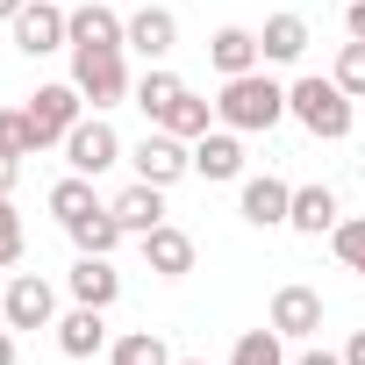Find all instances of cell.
I'll list each match as a JSON object with an SVG mask.
<instances>
[{
	"label": "cell",
	"instance_id": "6da1fadb",
	"mask_svg": "<svg viewBox=\"0 0 365 365\" xmlns=\"http://www.w3.org/2000/svg\"><path fill=\"white\" fill-rule=\"evenodd\" d=\"M279 115H287V86H279V79H265V72L222 79V101H215V122H222V129L258 136V129H272Z\"/></svg>",
	"mask_w": 365,
	"mask_h": 365
},
{
	"label": "cell",
	"instance_id": "7a4b0ae2",
	"mask_svg": "<svg viewBox=\"0 0 365 365\" xmlns=\"http://www.w3.org/2000/svg\"><path fill=\"white\" fill-rule=\"evenodd\" d=\"M287 115H294L308 136H322V143H344V136H351V115H358V101H351L336 79H294V86H287Z\"/></svg>",
	"mask_w": 365,
	"mask_h": 365
},
{
	"label": "cell",
	"instance_id": "3957f363",
	"mask_svg": "<svg viewBox=\"0 0 365 365\" xmlns=\"http://www.w3.org/2000/svg\"><path fill=\"white\" fill-rule=\"evenodd\" d=\"M72 86H79L93 108L129 101V93H136V79H129V51H122V43H72Z\"/></svg>",
	"mask_w": 365,
	"mask_h": 365
},
{
	"label": "cell",
	"instance_id": "277c9868",
	"mask_svg": "<svg viewBox=\"0 0 365 365\" xmlns=\"http://www.w3.org/2000/svg\"><path fill=\"white\" fill-rule=\"evenodd\" d=\"M79 108H86V93H79L72 79H65V86H36V93H29V108H22V115H29L36 150H43V143H65V136L79 129Z\"/></svg>",
	"mask_w": 365,
	"mask_h": 365
},
{
	"label": "cell",
	"instance_id": "5b68a950",
	"mask_svg": "<svg viewBox=\"0 0 365 365\" xmlns=\"http://www.w3.org/2000/svg\"><path fill=\"white\" fill-rule=\"evenodd\" d=\"M8 29H15V51H29V58H51V51L72 43V15L58 8V0H29Z\"/></svg>",
	"mask_w": 365,
	"mask_h": 365
},
{
	"label": "cell",
	"instance_id": "8992f818",
	"mask_svg": "<svg viewBox=\"0 0 365 365\" xmlns=\"http://www.w3.org/2000/svg\"><path fill=\"white\" fill-rule=\"evenodd\" d=\"M129 165H136V179H150V187H172V179H187V172H194V150H187V136L150 129V136L129 150Z\"/></svg>",
	"mask_w": 365,
	"mask_h": 365
},
{
	"label": "cell",
	"instance_id": "52a82bcc",
	"mask_svg": "<svg viewBox=\"0 0 365 365\" xmlns=\"http://www.w3.org/2000/svg\"><path fill=\"white\" fill-rule=\"evenodd\" d=\"M51 315H58V294H51V279H36V272H15V279H8V301H0V322H8V329H51Z\"/></svg>",
	"mask_w": 365,
	"mask_h": 365
},
{
	"label": "cell",
	"instance_id": "ba28073f",
	"mask_svg": "<svg viewBox=\"0 0 365 365\" xmlns=\"http://www.w3.org/2000/svg\"><path fill=\"white\" fill-rule=\"evenodd\" d=\"M115 158H122V136H115L101 115H79V129L65 136V165H72V172H86V179H101Z\"/></svg>",
	"mask_w": 365,
	"mask_h": 365
},
{
	"label": "cell",
	"instance_id": "9c48e42d",
	"mask_svg": "<svg viewBox=\"0 0 365 365\" xmlns=\"http://www.w3.org/2000/svg\"><path fill=\"white\" fill-rule=\"evenodd\" d=\"M172 43H179V15H172V8H136V15H129V51H136V58L165 65Z\"/></svg>",
	"mask_w": 365,
	"mask_h": 365
},
{
	"label": "cell",
	"instance_id": "30bf717a",
	"mask_svg": "<svg viewBox=\"0 0 365 365\" xmlns=\"http://www.w3.org/2000/svg\"><path fill=\"white\" fill-rule=\"evenodd\" d=\"M65 287H72V301H86V308H115V301H122V272H115L108 258H93V251H79V265L65 272Z\"/></svg>",
	"mask_w": 365,
	"mask_h": 365
},
{
	"label": "cell",
	"instance_id": "8fae6325",
	"mask_svg": "<svg viewBox=\"0 0 365 365\" xmlns=\"http://www.w3.org/2000/svg\"><path fill=\"white\" fill-rule=\"evenodd\" d=\"M143 265H150L158 279H187V272H194V237L172 230V222H158V230L143 237Z\"/></svg>",
	"mask_w": 365,
	"mask_h": 365
},
{
	"label": "cell",
	"instance_id": "7c38bea8",
	"mask_svg": "<svg viewBox=\"0 0 365 365\" xmlns=\"http://www.w3.org/2000/svg\"><path fill=\"white\" fill-rule=\"evenodd\" d=\"M108 208H115V222H122L129 237H150V230L165 222V187H150V179H136V187H122V194H115Z\"/></svg>",
	"mask_w": 365,
	"mask_h": 365
},
{
	"label": "cell",
	"instance_id": "4fadbf2b",
	"mask_svg": "<svg viewBox=\"0 0 365 365\" xmlns=\"http://www.w3.org/2000/svg\"><path fill=\"white\" fill-rule=\"evenodd\" d=\"M208 65H215L222 79H237V72H258V65H265V51H258V29H237V22H230V29H215V36H208Z\"/></svg>",
	"mask_w": 365,
	"mask_h": 365
},
{
	"label": "cell",
	"instance_id": "5bb4252c",
	"mask_svg": "<svg viewBox=\"0 0 365 365\" xmlns=\"http://www.w3.org/2000/svg\"><path fill=\"white\" fill-rule=\"evenodd\" d=\"M272 329L279 336H315L322 329V294L315 287H279L272 294Z\"/></svg>",
	"mask_w": 365,
	"mask_h": 365
},
{
	"label": "cell",
	"instance_id": "9a60e30c",
	"mask_svg": "<svg viewBox=\"0 0 365 365\" xmlns=\"http://www.w3.org/2000/svg\"><path fill=\"white\" fill-rule=\"evenodd\" d=\"M287 208H294V187H287V179H244V222L251 230H279L287 222Z\"/></svg>",
	"mask_w": 365,
	"mask_h": 365
},
{
	"label": "cell",
	"instance_id": "2e32d148",
	"mask_svg": "<svg viewBox=\"0 0 365 365\" xmlns=\"http://www.w3.org/2000/svg\"><path fill=\"white\" fill-rule=\"evenodd\" d=\"M194 172H201V179H244V143H237V129L194 136Z\"/></svg>",
	"mask_w": 365,
	"mask_h": 365
},
{
	"label": "cell",
	"instance_id": "e0dca14e",
	"mask_svg": "<svg viewBox=\"0 0 365 365\" xmlns=\"http://www.w3.org/2000/svg\"><path fill=\"white\" fill-rule=\"evenodd\" d=\"M58 351L65 358H93V351H108V308H72L65 322H58Z\"/></svg>",
	"mask_w": 365,
	"mask_h": 365
},
{
	"label": "cell",
	"instance_id": "ac0fdd59",
	"mask_svg": "<svg viewBox=\"0 0 365 365\" xmlns=\"http://www.w3.org/2000/svg\"><path fill=\"white\" fill-rule=\"evenodd\" d=\"M336 222H344V208H336V194H329V187H294L287 230H301V237H322V230H336Z\"/></svg>",
	"mask_w": 365,
	"mask_h": 365
},
{
	"label": "cell",
	"instance_id": "d6986e66",
	"mask_svg": "<svg viewBox=\"0 0 365 365\" xmlns=\"http://www.w3.org/2000/svg\"><path fill=\"white\" fill-rule=\"evenodd\" d=\"M179 93H187V79H179V72H165V65H150V72L136 79V108H143L150 122H165V115L179 108Z\"/></svg>",
	"mask_w": 365,
	"mask_h": 365
},
{
	"label": "cell",
	"instance_id": "ffe728a7",
	"mask_svg": "<svg viewBox=\"0 0 365 365\" xmlns=\"http://www.w3.org/2000/svg\"><path fill=\"white\" fill-rule=\"evenodd\" d=\"M72 43H122L129 51V22L115 8H101V0L93 8H72Z\"/></svg>",
	"mask_w": 365,
	"mask_h": 365
},
{
	"label": "cell",
	"instance_id": "44dd1931",
	"mask_svg": "<svg viewBox=\"0 0 365 365\" xmlns=\"http://www.w3.org/2000/svg\"><path fill=\"white\" fill-rule=\"evenodd\" d=\"M258 51H265L272 65H294V58L308 51V22H301V15H272V22L258 29Z\"/></svg>",
	"mask_w": 365,
	"mask_h": 365
},
{
	"label": "cell",
	"instance_id": "7402d4cb",
	"mask_svg": "<svg viewBox=\"0 0 365 365\" xmlns=\"http://www.w3.org/2000/svg\"><path fill=\"white\" fill-rule=\"evenodd\" d=\"M108 365H179V358L165 351V336H158V329H129V336H115V344H108Z\"/></svg>",
	"mask_w": 365,
	"mask_h": 365
},
{
	"label": "cell",
	"instance_id": "603a6c76",
	"mask_svg": "<svg viewBox=\"0 0 365 365\" xmlns=\"http://www.w3.org/2000/svg\"><path fill=\"white\" fill-rule=\"evenodd\" d=\"M93 208H108V201H93V179L86 172H72V179H58V187H51V215L72 230L79 215H93Z\"/></svg>",
	"mask_w": 365,
	"mask_h": 365
},
{
	"label": "cell",
	"instance_id": "cb8c5ba5",
	"mask_svg": "<svg viewBox=\"0 0 365 365\" xmlns=\"http://www.w3.org/2000/svg\"><path fill=\"white\" fill-rule=\"evenodd\" d=\"M122 237H129V230L115 222V208H93V215H79V222H72V244H79V251H93V258H108Z\"/></svg>",
	"mask_w": 365,
	"mask_h": 365
},
{
	"label": "cell",
	"instance_id": "d4e9b609",
	"mask_svg": "<svg viewBox=\"0 0 365 365\" xmlns=\"http://www.w3.org/2000/svg\"><path fill=\"white\" fill-rule=\"evenodd\" d=\"M230 365H287L279 329H272V322H265V329H244V336H237V351H230Z\"/></svg>",
	"mask_w": 365,
	"mask_h": 365
},
{
	"label": "cell",
	"instance_id": "484cf974",
	"mask_svg": "<svg viewBox=\"0 0 365 365\" xmlns=\"http://www.w3.org/2000/svg\"><path fill=\"white\" fill-rule=\"evenodd\" d=\"M208 115H215V101H194V93H179V108H172L158 129H172V136H187V143H194V136H208Z\"/></svg>",
	"mask_w": 365,
	"mask_h": 365
},
{
	"label": "cell",
	"instance_id": "4316f807",
	"mask_svg": "<svg viewBox=\"0 0 365 365\" xmlns=\"http://www.w3.org/2000/svg\"><path fill=\"white\" fill-rule=\"evenodd\" d=\"M22 244H29V230H22V215H15V201L0 194V272H8V265H22Z\"/></svg>",
	"mask_w": 365,
	"mask_h": 365
},
{
	"label": "cell",
	"instance_id": "83f0119b",
	"mask_svg": "<svg viewBox=\"0 0 365 365\" xmlns=\"http://www.w3.org/2000/svg\"><path fill=\"white\" fill-rule=\"evenodd\" d=\"M329 79H336V86H344L351 101H365V43H358V36H351V43L336 51V72H329Z\"/></svg>",
	"mask_w": 365,
	"mask_h": 365
},
{
	"label": "cell",
	"instance_id": "f1b7e54d",
	"mask_svg": "<svg viewBox=\"0 0 365 365\" xmlns=\"http://www.w3.org/2000/svg\"><path fill=\"white\" fill-rule=\"evenodd\" d=\"M0 150L36 158V136H29V115H22V108H0Z\"/></svg>",
	"mask_w": 365,
	"mask_h": 365
},
{
	"label": "cell",
	"instance_id": "f546056e",
	"mask_svg": "<svg viewBox=\"0 0 365 365\" xmlns=\"http://www.w3.org/2000/svg\"><path fill=\"white\" fill-rule=\"evenodd\" d=\"M329 244H336V258H344L351 272H365V222H336Z\"/></svg>",
	"mask_w": 365,
	"mask_h": 365
},
{
	"label": "cell",
	"instance_id": "4dcf8cb0",
	"mask_svg": "<svg viewBox=\"0 0 365 365\" xmlns=\"http://www.w3.org/2000/svg\"><path fill=\"white\" fill-rule=\"evenodd\" d=\"M15 179H22V158H15V150H0V194H15Z\"/></svg>",
	"mask_w": 365,
	"mask_h": 365
},
{
	"label": "cell",
	"instance_id": "1f68e13d",
	"mask_svg": "<svg viewBox=\"0 0 365 365\" xmlns=\"http://www.w3.org/2000/svg\"><path fill=\"white\" fill-rule=\"evenodd\" d=\"M344 29H351V36L365 43V0H351V15H344Z\"/></svg>",
	"mask_w": 365,
	"mask_h": 365
},
{
	"label": "cell",
	"instance_id": "d6a6232c",
	"mask_svg": "<svg viewBox=\"0 0 365 365\" xmlns=\"http://www.w3.org/2000/svg\"><path fill=\"white\" fill-rule=\"evenodd\" d=\"M344 365H365V329H351V344H344Z\"/></svg>",
	"mask_w": 365,
	"mask_h": 365
},
{
	"label": "cell",
	"instance_id": "836d02e7",
	"mask_svg": "<svg viewBox=\"0 0 365 365\" xmlns=\"http://www.w3.org/2000/svg\"><path fill=\"white\" fill-rule=\"evenodd\" d=\"M294 365H344V358H336V351H301Z\"/></svg>",
	"mask_w": 365,
	"mask_h": 365
},
{
	"label": "cell",
	"instance_id": "e575fe53",
	"mask_svg": "<svg viewBox=\"0 0 365 365\" xmlns=\"http://www.w3.org/2000/svg\"><path fill=\"white\" fill-rule=\"evenodd\" d=\"M0 365H15V336H8V322H0Z\"/></svg>",
	"mask_w": 365,
	"mask_h": 365
},
{
	"label": "cell",
	"instance_id": "d590c367",
	"mask_svg": "<svg viewBox=\"0 0 365 365\" xmlns=\"http://www.w3.org/2000/svg\"><path fill=\"white\" fill-rule=\"evenodd\" d=\"M22 8H29V0H0V22H15V15H22Z\"/></svg>",
	"mask_w": 365,
	"mask_h": 365
},
{
	"label": "cell",
	"instance_id": "8d00e7d4",
	"mask_svg": "<svg viewBox=\"0 0 365 365\" xmlns=\"http://www.w3.org/2000/svg\"><path fill=\"white\" fill-rule=\"evenodd\" d=\"M179 365H208V358H179Z\"/></svg>",
	"mask_w": 365,
	"mask_h": 365
},
{
	"label": "cell",
	"instance_id": "74e56055",
	"mask_svg": "<svg viewBox=\"0 0 365 365\" xmlns=\"http://www.w3.org/2000/svg\"><path fill=\"white\" fill-rule=\"evenodd\" d=\"M0 301H8V287H0Z\"/></svg>",
	"mask_w": 365,
	"mask_h": 365
}]
</instances>
